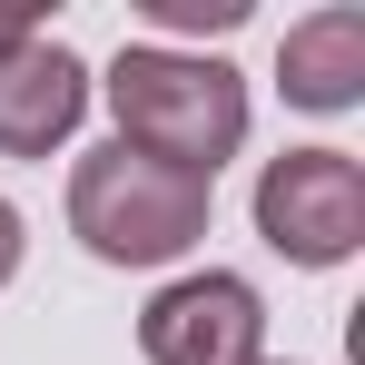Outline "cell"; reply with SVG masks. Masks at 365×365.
<instances>
[{
  "instance_id": "cell-1",
  "label": "cell",
  "mask_w": 365,
  "mask_h": 365,
  "mask_svg": "<svg viewBox=\"0 0 365 365\" xmlns=\"http://www.w3.org/2000/svg\"><path fill=\"white\" fill-rule=\"evenodd\" d=\"M207 207H217V178L168 168V158H148L128 138L89 148L69 168V227H79V247L99 267H168V257H187L207 237Z\"/></svg>"
},
{
  "instance_id": "cell-2",
  "label": "cell",
  "mask_w": 365,
  "mask_h": 365,
  "mask_svg": "<svg viewBox=\"0 0 365 365\" xmlns=\"http://www.w3.org/2000/svg\"><path fill=\"white\" fill-rule=\"evenodd\" d=\"M109 109H119L128 148L217 178V168L237 158V138H247V79L227 60H187V50H119Z\"/></svg>"
},
{
  "instance_id": "cell-3",
  "label": "cell",
  "mask_w": 365,
  "mask_h": 365,
  "mask_svg": "<svg viewBox=\"0 0 365 365\" xmlns=\"http://www.w3.org/2000/svg\"><path fill=\"white\" fill-rule=\"evenodd\" d=\"M257 237L297 267H346L365 247V168L346 148H287L257 178Z\"/></svg>"
},
{
  "instance_id": "cell-4",
  "label": "cell",
  "mask_w": 365,
  "mask_h": 365,
  "mask_svg": "<svg viewBox=\"0 0 365 365\" xmlns=\"http://www.w3.org/2000/svg\"><path fill=\"white\" fill-rule=\"evenodd\" d=\"M138 346H148V365H257V346H267V306H257L247 277L207 267V277H178V287L148 297Z\"/></svg>"
},
{
  "instance_id": "cell-5",
  "label": "cell",
  "mask_w": 365,
  "mask_h": 365,
  "mask_svg": "<svg viewBox=\"0 0 365 365\" xmlns=\"http://www.w3.org/2000/svg\"><path fill=\"white\" fill-rule=\"evenodd\" d=\"M79 109H89V69L50 30L0 60V158H50L69 128H79Z\"/></svg>"
},
{
  "instance_id": "cell-6",
  "label": "cell",
  "mask_w": 365,
  "mask_h": 365,
  "mask_svg": "<svg viewBox=\"0 0 365 365\" xmlns=\"http://www.w3.org/2000/svg\"><path fill=\"white\" fill-rule=\"evenodd\" d=\"M277 89L297 109H356L365 99V10H316L277 50Z\"/></svg>"
},
{
  "instance_id": "cell-7",
  "label": "cell",
  "mask_w": 365,
  "mask_h": 365,
  "mask_svg": "<svg viewBox=\"0 0 365 365\" xmlns=\"http://www.w3.org/2000/svg\"><path fill=\"white\" fill-rule=\"evenodd\" d=\"M148 20L158 30H237L247 0H148Z\"/></svg>"
},
{
  "instance_id": "cell-8",
  "label": "cell",
  "mask_w": 365,
  "mask_h": 365,
  "mask_svg": "<svg viewBox=\"0 0 365 365\" xmlns=\"http://www.w3.org/2000/svg\"><path fill=\"white\" fill-rule=\"evenodd\" d=\"M20 247H30V237H20V207H10V197H0V287H10V277H20Z\"/></svg>"
},
{
  "instance_id": "cell-9",
  "label": "cell",
  "mask_w": 365,
  "mask_h": 365,
  "mask_svg": "<svg viewBox=\"0 0 365 365\" xmlns=\"http://www.w3.org/2000/svg\"><path fill=\"white\" fill-rule=\"evenodd\" d=\"M20 40H40V20H30V10H0V60H10Z\"/></svg>"
},
{
  "instance_id": "cell-10",
  "label": "cell",
  "mask_w": 365,
  "mask_h": 365,
  "mask_svg": "<svg viewBox=\"0 0 365 365\" xmlns=\"http://www.w3.org/2000/svg\"><path fill=\"white\" fill-rule=\"evenodd\" d=\"M257 365H267V356H257Z\"/></svg>"
}]
</instances>
